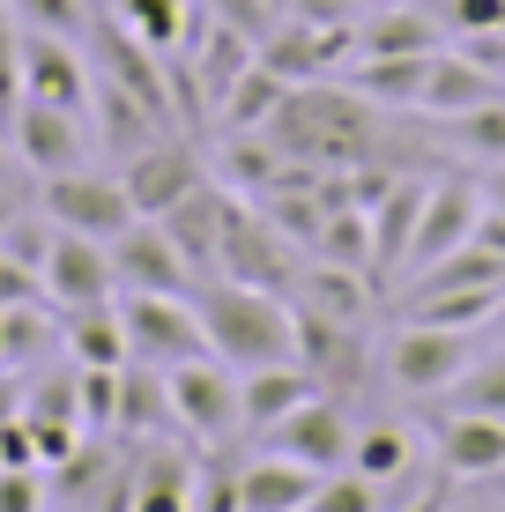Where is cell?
I'll return each instance as SVG.
<instances>
[{
	"mask_svg": "<svg viewBox=\"0 0 505 512\" xmlns=\"http://www.w3.org/2000/svg\"><path fill=\"white\" fill-rule=\"evenodd\" d=\"M194 305H201L208 349H216L231 372L298 357V305H290V297L253 290V282H231V275H208V282H194Z\"/></svg>",
	"mask_w": 505,
	"mask_h": 512,
	"instance_id": "1",
	"label": "cell"
},
{
	"mask_svg": "<svg viewBox=\"0 0 505 512\" xmlns=\"http://www.w3.org/2000/svg\"><path fill=\"white\" fill-rule=\"evenodd\" d=\"M468 364H476V334H468V327L402 320L387 342H379V372L402 386V394H416V401H439Z\"/></svg>",
	"mask_w": 505,
	"mask_h": 512,
	"instance_id": "2",
	"label": "cell"
},
{
	"mask_svg": "<svg viewBox=\"0 0 505 512\" xmlns=\"http://www.w3.org/2000/svg\"><path fill=\"white\" fill-rule=\"evenodd\" d=\"M119 327H127V357L164 364V372L171 364H194V357H216L194 290L186 297H171V290H119Z\"/></svg>",
	"mask_w": 505,
	"mask_h": 512,
	"instance_id": "3",
	"label": "cell"
},
{
	"mask_svg": "<svg viewBox=\"0 0 505 512\" xmlns=\"http://www.w3.org/2000/svg\"><path fill=\"white\" fill-rule=\"evenodd\" d=\"M38 208L60 223V231H82V238H104V245H112V238L134 223L127 179H119V171H90V164L38 179Z\"/></svg>",
	"mask_w": 505,
	"mask_h": 512,
	"instance_id": "4",
	"label": "cell"
},
{
	"mask_svg": "<svg viewBox=\"0 0 505 512\" xmlns=\"http://www.w3.org/2000/svg\"><path fill=\"white\" fill-rule=\"evenodd\" d=\"M350 438H357V423H350V394H327V386H320V394L298 401V409H290L283 423H268L253 446L290 453V461L335 475V468H350Z\"/></svg>",
	"mask_w": 505,
	"mask_h": 512,
	"instance_id": "5",
	"label": "cell"
},
{
	"mask_svg": "<svg viewBox=\"0 0 505 512\" xmlns=\"http://www.w3.org/2000/svg\"><path fill=\"white\" fill-rule=\"evenodd\" d=\"M171 409H179V438L194 446H231L238 431V372L223 357H194L171 364Z\"/></svg>",
	"mask_w": 505,
	"mask_h": 512,
	"instance_id": "6",
	"label": "cell"
},
{
	"mask_svg": "<svg viewBox=\"0 0 505 512\" xmlns=\"http://www.w3.org/2000/svg\"><path fill=\"white\" fill-rule=\"evenodd\" d=\"M119 179H127L134 216H164L171 201H186V193L208 186L216 171H208V156H201L186 134H156V141H142L134 156H119Z\"/></svg>",
	"mask_w": 505,
	"mask_h": 512,
	"instance_id": "7",
	"label": "cell"
},
{
	"mask_svg": "<svg viewBox=\"0 0 505 512\" xmlns=\"http://www.w3.org/2000/svg\"><path fill=\"white\" fill-rule=\"evenodd\" d=\"M476 223H483V186H476V171H431V193H424V216H416V245H409V275H424V268H439L446 253H461L468 238H476ZM402 275V282H409Z\"/></svg>",
	"mask_w": 505,
	"mask_h": 512,
	"instance_id": "8",
	"label": "cell"
},
{
	"mask_svg": "<svg viewBox=\"0 0 505 512\" xmlns=\"http://www.w3.org/2000/svg\"><path fill=\"white\" fill-rule=\"evenodd\" d=\"M298 364L312 372V386L357 401L364 372H372V334H364V320H327V312L298 305Z\"/></svg>",
	"mask_w": 505,
	"mask_h": 512,
	"instance_id": "9",
	"label": "cell"
},
{
	"mask_svg": "<svg viewBox=\"0 0 505 512\" xmlns=\"http://www.w3.org/2000/svg\"><path fill=\"white\" fill-rule=\"evenodd\" d=\"M260 60L283 82H327L357 60V23H298V15H283L260 38Z\"/></svg>",
	"mask_w": 505,
	"mask_h": 512,
	"instance_id": "10",
	"label": "cell"
},
{
	"mask_svg": "<svg viewBox=\"0 0 505 512\" xmlns=\"http://www.w3.org/2000/svg\"><path fill=\"white\" fill-rule=\"evenodd\" d=\"M45 305H60V312H82V305H112L119 297V268H112V245L104 238H82V231H60L52 238V253H45Z\"/></svg>",
	"mask_w": 505,
	"mask_h": 512,
	"instance_id": "11",
	"label": "cell"
},
{
	"mask_svg": "<svg viewBox=\"0 0 505 512\" xmlns=\"http://www.w3.org/2000/svg\"><path fill=\"white\" fill-rule=\"evenodd\" d=\"M8 141H15V164L52 179V171H75L90 164V134H82V112H67V104H38L23 97L8 119Z\"/></svg>",
	"mask_w": 505,
	"mask_h": 512,
	"instance_id": "12",
	"label": "cell"
},
{
	"mask_svg": "<svg viewBox=\"0 0 505 512\" xmlns=\"http://www.w3.org/2000/svg\"><path fill=\"white\" fill-rule=\"evenodd\" d=\"M238 208H246V193H231L223 179H208V186L186 193V201H171L156 223H164L171 245L186 253V268H194V275L208 282V275H216V253H223V231L238 223Z\"/></svg>",
	"mask_w": 505,
	"mask_h": 512,
	"instance_id": "13",
	"label": "cell"
},
{
	"mask_svg": "<svg viewBox=\"0 0 505 512\" xmlns=\"http://www.w3.org/2000/svg\"><path fill=\"white\" fill-rule=\"evenodd\" d=\"M216 275L231 282H253V290H290L298 282V245L275 231L260 208H238V223L223 231V253H216Z\"/></svg>",
	"mask_w": 505,
	"mask_h": 512,
	"instance_id": "14",
	"label": "cell"
},
{
	"mask_svg": "<svg viewBox=\"0 0 505 512\" xmlns=\"http://www.w3.org/2000/svg\"><path fill=\"white\" fill-rule=\"evenodd\" d=\"M194 475L201 461L164 438H134L127 483H119V512H194Z\"/></svg>",
	"mask_w": 505,
	"mask_h": 512,
	"instance_id": "15",
	"label": "cell"
},
{
	"mask_svg": "<svg viewBox=\"0 0 505 512\" xmlns=\"http://www.w3.org/2000/svg\"><path fill=\"white\" fill-rule=\"evenodd\" d=\"M112 268H119V290H171V297H186L201 282L156 216H134L127 231L112 238Z\"/></svg>",
	"mask_w": 505,
	"mask_h": 512,
	"instance_id": "16",
	"label": "cell"
},
{
	"mask_svg": "<svg viewBox=\"0 0 505 512\" xmlns=\"http://www.w3.org/2000/svg\"><path fill=\"white\" fill-rule=\"evenodd\" d=\"M350 468H357V475H372V483L387 490L394 505L416 498V490L439 475V461L424 468V446H416L409 423H364V431L350 438Z\"/></svg>",
	"mask_w": 505,
	"mask_h": 512,
	"instance_id": "17",
	"label": "cell"
},
{
	"mask_svg": "<svg viewBox=\"0 0 505 512\" xmlns=\"http://www.w3.org/2000/svg\"><path fill=\"white\" fill-rule=\"evenodd\" d=\"M424 193H431V171H402V179L387 186V201L364 208V216H372V282H379V290L409 275V245H416Z\"/></svg>",
	"mask_w": 505,
	"mask_h": 512,
	"instance_id": "18",
	"label": "cell"
},
{
	"mask_svg": "<svg viewBox=\"0 0 505 512\" xmlns=\"http://www.w3.org/2000/svg\"><path fill=\"white\" fill-rule=\"evenodd\" d=\"M431 461L454 483H483V475H505V416H476V409H446L439 438H431Z\"/></svg>",
	"mask_w": 505,
	"mask_h": 512,
	"instance_id": "19",
	"label": "cell"
},
{
	"mask_svg": "<svg viewBox=\"0 0 505 512\" xmlns=\"http://www.w3.org/2000/svg\"><path fill=\"white\" fill-rule=\"evenodd\" d=\"M498 97H505V75L461 60L454 45H439L431 52V75H424V97H416V119L439 127V119H461V112H476V104H498Z\"/></svg>",
	"mask_w": 505,
	"mask_h": 512,
	"instance_id": "20",
	"label": "cell"
},
{
	"mask_svg": "<svg viewBox=\"0 0 505 512\" xmlns=\"http://www.w3.org/2000/svg\"><path fill=\"white\" fill-rule=\"evenodd\" d=\"M23 97H38V104H67V112H90V67H82L75 38L23 30Z\"/></svg>",
	"mask_w": 505,
	"mask_h": 512,
	"instance_id": "21",
	"label": "cell"
},
{
	"mask_svg": "<svg viewBox=\"0 0 505 512\" xmlns=\"http://www.w3.org/2000/svg\"><path fill=\"white\" fill-rule=\"evenodd\" d=\"M454 30L439 23L431 0H387V8L357 15V60H379V52H439Z\"/></svg>",
	"mask_w": 505,
	"mask_h": 512,
	"instance_id": "22",
	"label": "cell"
},
{
	"mask_svg": "<svg viewBox=\"0 0 505 512\" xmlns=\"http://www.w3.org/2000/svg\"><path fill=\"white\" fill-rule=\"evenodd\" d=\"M171 431H179V409H171V372H164V364L127 357V364H119V416H112V438H171Z\"/></svg>",
	"mask_w": 505,
	"mask_h": 512,
	"instance_id": "23",
	"label": "cell"
},
{
	"mask_svg": "<svg viewBox=\"0 0 505 512\" xmlns=\"http://www.w3.org/2000/svg\"><path fill=\"white\" fill-rule=\"evenodd\" d=\"M320 490V468L290 461V453L260 446L253 461H238V512H305Z\"/></svg>",
	"mask_w": 505,
	"mask_h": 512,
	"instance_id": "24",
	"label": "cell"
},
{
	"mask_svg": "<svg viewBox=\"0 0 505 512\" xmlns=\"http://www.w3.org/2000/svg\"><path fill=\"white\" fill-rule=\"evenodd\" d=\"M312 394H320V386H312V372L298 357H290V364H253V372H238V431L260 438L268 423H283Z\"/></svg>",
	"mask_w": 505,
	"mask_h": 512,
	"instance_id": "25",
	"label": "cell"
},
{
	"mask_svg": "<svg viewBox=\"0 0 505 512\" xmlns=\"http://www.w3.org/2000/svg\"><path fill=\"white\" fill-rule=\"evenodd\" d=\"M372 290H379V282L364 268H342V260H298L290 305H312V312H327V320H372Z\"/></svg>",
	"mask_w": 505,
	"mask_h": 512,
	"instance_id": "26",
	"label": "cell"
},
{
	"mask_svg": "<svg viewBox=\"0 0 505 512\" xmlns=\"http://www.w3.org/2000/svg\"><path fill=\"white\" fill-rule=\"evenodd\" d=\"M424 75H431V52H379V60H350L342 67V82H350L357 97H372L379 112H416Z\"/></svg>",
	"mask_w": 505,
	"mask_h": 512,
	"instance_id": "27",
	"label": "cell"
},
{
	"mask_svg": "<svg viewBox=\"0 0 505 512\" xmlns=\"http://www.w3.org/2000/svg\"><path fill=\"white\" fill-rule=\"evenodd\" d=\"M90 104H97V141H104L112 156H134L142 141L171 134L164 119H156V112H149V104L134 97V90H119L112 75H97V82H90Z\"/></svg>",
	"mask_w": 505,
	"mask_h": 512,
	"instance_id": "28",
	"label": "cell"
},
{
	"mask_svg": "<svg viewBox=\"0 0 505 512\" xmlns=\"http://www.w3.org/2000/svg\"><path fill=\"white\" fill-rule=\"evenodd\" d=\"M60 349L67 364H104V372H119L127 364V327H119V297L112 305H82L60 320Z\"/></svg>",
	"mask_w": 505,
	"mask_h": 512,
	"instance_id": "29",
	"label": "cell"
},
{
	"mask_svg": "<svg viewBox=\"0 0 505 512\" xmlns=\"http://www.w3.org/2000/svg\"><path fill=\"white\" fill-rule=\"evenodd\" d=\"M283 97H290V82L275 75L268 60H253L246 75L231 82V97L216 104V134H260L275 112H283Z\"/></svg>",
	"mask_w": 505,
	"mask_h": 512,
	"instance_id": "30",
	"label": "cell"
},
{
	"mask_svg": "<svg viewBox=\"0 0 505 512\" xmlns=\"http://www.w3.org/2000/svg\"><path fill=\"white\" fill-rule=\"evenodd\" d=\"M505 312V282H468V290H424L402 297V320H439V327H491Z\"/></svg>",
	"mask_w": 505,
	"mask_h": 512,
	"instance_id": "31",
	"label": "cell"
},
{
	"mask_svg": "<svg viewBox=\"0 0 505 512\" xmlns=\"http://www.w3.org/2000/svg\"><path fill=\"white\" fill-rule=\"evenodd\" d=\"M112 15L156 52H186V38H194V0H119Z\"/></svg>",
	"mask_w": 505,
	"mask_h": 512,
	"instance_id": "32",
	"label": "cell"
},
{
	"mask_svg": "<svg viewBox=\"0 0 505 512\" xmlns=\"http://www.w3.org/2000/svg\"><path fill=\"white\" fill-rule=\"evenodd\" d=\"M439 134H446V149L476 156V164H505V97L476 104V112H461V119H439Z\"/></svg>",
	"mask_w": 505,
	"mask_h": 512,
	"instance_id": "33",
	"label": "cell"
},
{
	"mask_svg": "<svg viewBox=\"0 0 505 512\" xmlns=\"http://www.w3.org/2000/svg\"><path fill=\"white\" fill-rule=\"evenodd\" d=\"M446 409H476V416H505V349H491V357H476L468 372L446 386Z\"/></svg>",
	"mask_w": 505,
	"mask_h": 512,
	"instance_id": "34",
	"label": "cell"
},
{
	"mask_svg": "<svg viewBox=\"0 0 505 512\" xmlns=\"http://www.w3.org/2000/svg\"><path fill=\"white\" fill-rule=\"evenodd\" d=\"M394 498L372 483V475H357V468H335V475H320V490H312V505L305 512H387Z\"/></svg>",
	"mask_w": 505,
	"mask_h": 512,
	"instance_id": "35",
	"label": "cell"
},
{
	"mask_svg": "<svg viewBox=\"0 0 505 512\" xmlns=\"http://www.w3.org/2000/svg\"><path fill=\"white\" fill-rule=\"evenodd\" d=\"M52 238H60V223H52L45 208H15V223L0 231V253H8L15 268L38 275V268H45V253H52Z\"/></svg>",
	"mask_w": 505,
	"mask_h": 512,
	"instance_id": "36",
	"label": "cell"
},
{
	"mask_svg": "<svg viewBox=\"0 0 505 512\" xmlns=\"http://www.w3.org/2000/svg\"><path fill=\"white\" fill-rule=\"evenodd\" d=\"M23 416H38V423H82L75 364H67V372H52V379H38V386H23Z\"/></svg>",
	"mask_w": 505,
	"mask_h": 512,
	"instance_id": "37",
	"label": "cell"
},
{
	"mask_svg": "<svg viewBox=\"0 0 505 512\" xmlns=\"http://www.w3.org/2000/svg\"><path fill=\"white\" fill-rule=\"evenodd\" d=\"M23 30H52V38H82L90 30V0H8Z\"/></svg>",
	"mask_w": 505,
	"mask_h": 512,
	"instance_id": "38",
	"label": "cell"
},
{
	"mask_svg": "<svg viewBox=\"0 0 505 512\" xmlns=\"http://www.w3.org/2000/svg\"><path fill=\"white\" fill-rule=\"evenodd\" d=\"M75 394H82V431H112V416H119V372H104V364H75Z\"/></svg>",
	"mask_w": 505,
	"mask_h": 512,
	"instance_id": "39",
	"label": "cell"
},
{
	"mask_svg": "<svg viewBox=\"0 0 505 512\" xmlns=\"http://www.w3.org/2000/svg\"><path fill=\"white\" fill-rule=\"evenodd\" d=\"M15 104H23V23L0 0V127L15 119Z\"/></svg>",
	"mask_w": 505,
	"mask_h": 512,
	"instance_id": "40",
	"label": "cell"
},
{
	"mask_svg": "<svg viewBox=\"0 0 505 512\" xmlns=\"http://www.w3.org/2000/svg\"><path fill=\"white\" fill-rule=\"evenodd\" d=\"M194 512H238V461H201Z\"/></svg>",
	"mask_w": 505,
	"mask_h": 512,
	"instance_id": "41",
	"label": "cell"
},
{
	"mask_svg": "<svg viewBox=\"0 0 505 512\" xmlns=\"http://www.w3.org/2000/svg\"><path fill=\"white\" fill-rule=\"evenodd\" d=\"M439 8V23L468 38V30H505V0H431Z\"/></svg>",
	"mask_w": 505,
	"mask_h": 512,
	"instance_id": "42",
	"label": "cell"
},
{
	"mask_svg": "<svg viewBox=\"0 0 505 512\" xmlns=\"http://www.w3.org/2000/svg\"><path fill=\"white\" fill-rule=\"evenodd\" d=\"M52 490H45V468H0V512H45Z\"/></svg>",
	"mask_w": 505,
	"mask_h": 512,
	"instance_id": "43",
	"label": "cell"
},
{
	"mask_svg": "<svg viewBox=\"0 0 505 512\" xmlns=\"http://www.w3.org/2000/svg\"><path fill=\"white\" fill-rule=\"evenodd\" d=\"M275 8L298 23H357V0H275Z\"/></svg>",
	"mask_w": 505,
	"mask_h": 512,
	"instance_id": "44",
	"label": "cell"
},
{
	"mask_svg": "<svg viewBox=\"0 0 505 512\" xmlns=\"http://www.w3.org/2000/svg\"><path fill=\"white\" fill-rule=\"evenodd\" d=\"M446 490H454V475H431L416 498H402V505H387V512H446Z\"/></svg>",
	"mask_w": 505,
	"mask_h": 512,
	"instance_id": "45",
	"label": "cell"
},
{
	"mask_svg": "<svg viewBox=\"0 0 505 512\" xmlns=\"http://www.w3.org/2000/svg\"><path fill=\"white\" fill-rule=\"evenodd\" d=\"M476 245H491V253L505 260V208H491V201H483V223H476Z\"/></svg>",
	"mask_w": 505,
	"mask_h": 512,
	"instance_id": "46",
	"label": "cell"
},
{
	"mask_svg": "<svg viewBox=\"0 0 505 512\" xmlns=\"http://www.w3.org/2000/svg\"><path fill=\"white\" fill-rule=\"evenodd\" d=\"M476 186H483V201H491V208H505V164H483Z\"/></svg>",
	"mask_w": 505,
	"mask_h": 512,
	"instance_id": "47",
	"label": "cell"
},
{
	"mask_svg": "<svg viewBox=\"0 0 505 512\" xmlns=\"http://www.w3.org/2000/svg\"><path fill=\"white\" fill-rule=\"evenodd\" d=\"M0 179H15V141H8V127H0Z\"/></svg>",
	"mask_w": 505,
	"mask_h": 512,
	"instance_id": "48",
	"label": "cell"
},
{
	"mask_svg": "<svg viewBox=\"0 0 505 512\" xmlns=\"http://www.w3.org/2000/svg\"><path fill=\"white\" fill-rule=\"evenodd\" d=\"M15 208H23V201H15V193H8V179H0V231L15 223Z\"/></svg>",
	"mask_w": 505,
	"mask_h": 512,
	"instance_id": "49",
	"label": "cell"
},
{
	"mask_svg": "<svg viewBox=\"0 0 505 512\" xmlns=\"http://www.w3.org/2000/svg\"><path fill=\"white\" fill-rule=\"evenodd\" d=\"M498 320H505V312H498Z\"/></svg>",
	"mask_w": 505,
	"mask_h": 512,
	"instance_id": "50",
	"label": "cell"
}]
</instances>
